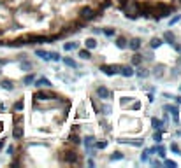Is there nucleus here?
Masks as SVG:
<instances>
[{"label": "nucleus", "mask_w": 181, "mask_h": 168, "mask_svg": "<svg viewBox=\"0 0 181 168\" xmlns=\"http://www.w3.org/2000/svg\"><path fill=\"white\" fill-rule=\"evenodd\" d=\"M125 14L128 19H136V18H139V14H141V4L139 2H136V0H128V4L125 6Z\"/></svg>", "instance_id": "f257e3e1"}, {"label": "nucleus", "mask_w": 181, "mask_h": 168, "mask_svg": "<svg viewBox=\"0 0 181 168\" xmlns=\"http://www.w3.org/2000/svg\"><path fill=\"white\" fill-rule=\"evenodd\" d=\"M62 161L69 163V165H76L79 161V154L74 151H65V152H62Z\"/></svg>", "instance_id": "f03ea898"}, {"label": "nucleus", "mask_w": 181, "mask_h": 168, "mask_svg": "<svg viewBox=\"0 0 181 168\" xmlns=\"http://www.w3.org/2000/svg\"><path fill=\"white\" fill-rule=\"evenodd\" d=\"M33 98L35 100H39V102H48V100H51V98H60L58 95H55V93L51 91H35V95H33Z\"/></svg>", "instance_id": "7ed1b4c3"}, {"label": "nucleus", "mask_w": 181, "mask_h": 168, "mask_svg": "<svg viewBox=\"0 0 181 168\" xmlns=\"http://www.w3.org/2000/svg\"><path fill=\"white\" fill-rule=\"evenodd\" d=\"M93 9H92V7H81V9H79V18H81L83 21H90V19H92V18H93Z\"/></svg>", "instance_id": "20e7f679"}, {"label": "nucleus", "mask_w": 181, "mask_h": 168, "mask_svg": "<svg viewBox=\"0 0 181 168\" xmlns=\"http://www.w3.org/2000/svg\"><path fill=\"white\" fill-rule=\"evenodd\" d=\"M100 70L106 76H114L120 72V65H100Z\"/></svg>", "instance_id": "39448f33"}, {"label": "nucleus", "mask_w": 181, "mask_h": 168, "mask_svg": "<svg viewBox=\"0 0 181 168\" xmlns=\"http://www.w3.org/2000/svg\"><path fill=\"white\" fill-rule=\"evenodd\" d=\"M153 4H149V2H144V4H141V14H143V16H146V18H149L151 16V14H153Z\"/></svg>", "instance_id": "423d86ee"}, {"label": "nucleus", "mask_w": 181, "mask_h": 168, "mask_svg": "<svg viewBox=\"0 0 181 168\" xmlns=\"http://www.w3.org/2000/svg\"><path fill=\"white\" fill-rule=\"evenodd\" d=\"M164 110L170 112L172 117H174V123H178V116H179V109L176 107V105H164Z\"/></svg>", "instance_id": "0eeeda50"}, {"label": "nucleus", "mask_w": 181, "mask_h": 168, "mask_svg": "<svg viewBox=\"0 0 181 168\" xmlns=\"http://www.w3.org/2000/svg\"><path fill=\"white\" fill-rule=\"evenodd\" d=\"M97 95H99V98H102V100L111 98V91L106 86H99V88H97Z\"/></svg>", "instance_id": "6e6552de"}, {"label": "nucleus", "mask_w": 181, "mask_h": 168, "mask_svg": "<svg viewBox=\"0 0 181 168\" xmlns=\"http://www.w3.org/2000/svg\"><path fill=\"white\" fill-rule=\"evenodd\" d=\"M23 135H25V130H23V126H14L12 128V137L16 138V140H19V138H23Z\"/></svg>", "instance_id": "1a4fd4ad"}, {"label": "nucleus", "mask_w": 181, "mask_h": 168, "mask_svg": "<svg viewBox=\"0 0 181 168\" xmlns=\"http://www.w3.org/2000/svg\"><path fill=\"white\" fill-rule=\"evenodd\" d=\"M120 74L123 77H132L134 76V68L130 65H125V67H120Z\"/></svg>", "instance_id": "9d476101"}, {"label": "nucleus", "mask_w": 181, "mask_h": 168, "mask_svg": "<svg viewBox=\"0 0 181 168\" xmlns=\"http://www.w3.org/2000/svg\"><path fill=\"white\" fill-rule=\"evenodd\" d=\"M35 86L37 88H50L51 86V82L48 81V79H46V77H39V79H35Z\"/></svg>", "instance_id": "9b49d317"}, {"label": "nucleus", "mask_w": 181, "mask_h": 168, "mask_svg": "<svg viewBox=\"0 0 181 168\" xmlns=\"http://www.w3.org/2000/svg\"><path fill=\"white\" fill-rule=\"evenodd\" d=\"M127 47H130L132 51H137V49L141 47V40H139V39H132L130 42H127Z\"/></svg>", "instance_id": "f8f14e48"}, {"label": "nucleus", "mask_w": 181, "mask_h": 168, "mask_svg": "<svg viewBox=\"0 0 181 168\" xmlns=\"http://www.w3.org/2000/svg\"><path fill=\"white\" fill-rule=\"evenodd\" d=\"M84 145H86L88 152H92V149H93V145H95V138L92 135H88L86 138H84Z\"/></svg>", "instance_id": "ddd939ff"}, {"label": "nucleus", "mask_w": 181, "mask_h": 168, "mask_svg": "<svg viewBox=\"0 0 181 168\" xmlns=\"http://www.w3.org/2000/svg\"><path fill=\"white\" fill-rule=\"evenodd\" d=\"M0 86L4 88V89H7V91H12V89H14V84H12V81H9V79H2V81H0Z\"/></svg>", "instance_id": "4468645a"}, {"label": "nucleus", "mask_w": 181, "mask_h": 168, "mask_svg": "<svg viewBox=\"0 0 181 168\" xmlns=\"http://www.w3.org/2000/svg\"><path fill=\"white\" fill-rule=\"evenodd\" d=\"M151 125H153L155 130H164V121L157 119V117H153V119H151Z\"/></svg>", "instance_id": "2eb2a0df"}, {"label": "nucleus", "mask_w": 181, "mask_h": 168, "mask_svg": "<svg viewBox=\"0 0 181 168\" xmlns=\"http://www.w3.org/2000/svg\"><path fill=\"white\" fill-rule=\"evenodd\" d=\"M69 142H71V144H74V145H79L81 138H79V135H77V133H71V135H69Z\"/></svg>", "instance_id": "dca6fc26"}, {"label": "nucleus", "mask_w": 181, "mask_h": 168, "mask_svg": "<svg viewBox=\"0 0 181 168\" xmlns=\"http://www.w3.org/2000/svg\"><path fill=\"white\" fill-rule=\"evenodd\" d=\"M160 46H162V39H158V37L151 39V42H149V47L151 49H157V47H160Z\"/></svg>", "instance_id": "f3484780"}, {"label": "nucleus", "mask_w": 181, "mask_h": 168, "mask_svg": "<svg viewBox=\"0 0 181 168\" xmlns=\"http://www.w3.org/2000/svg\"><path fill=\"white\" fill-rule=\"evenodd\" d=\"M35 54H37L39 58H42V60H50V53H48V51H44V49H37Z\"/></svg>", "instance_id": "a211bd4d"}, {"label": "nucleus", "mask_w": 181, "mask_h": 168, "mask_svg": "<svg viewBox=\"0 0 181 168\" xmlns=\"http://www.w3.org/2000/svg\"><path fill=\"white\" fill-rule=\"evenodd\" d=\"M86 49H95L97 47V40H95L93 37H90V39H86Z\"/></svg>", "instance_id": "6ab92c4d"}, {"label": "nucleus", "mask_w": 181, "mask_h": 168, "mask_svg": "<svg viewBox=\"0 0 181 168\" xmlns=\"http://www.w3.org/2000/svg\"><path fill=\"white\" fill-rule=\"evenodd\" d=\"M120 144H128V145L141 147V145H143V140H120Z\"/></svg>", "instance_id": "aec40b11"}, {"label": "nucleus", "mask_w": 181, "mask_h": 168, "mask_svg": "<svg viewBox=\"0 0 181 168\" xmlns=\"http://www.w3.org/2000/svg\"><path fill=\"white\" fill-rule=\"evenodd\" d=\"M164 39H165V40H167L169 44H172V46H174L176 39H174V35H172V32H165V33H164Z\"/></svg>", "instance_id": "412c9836"}, {"label": "nucleus", "mask_w": 181, "mask_h": 168, "mask_svg": "<svg viewBox=\"0 0 181 168\" xmlns=\"http://www.w3.org/2000/svg\"><path fill=\"white\" fill-rule=\"evenodd\" d=\"M116 46L120 49H125L127 47V40H125V37H118L116 39Z\"/></svg>", "instance_id": "4be33fe9"}, {"label": "nucleus", "mask_w": 181, "mask_h": 168, "mask_svg": "<svg viewBox=\"0 0 181 168\" xmlns=\"http://www.w3.org/2000/svg\"><path fill=\"white\" fill-rule=\"evenodd\" d=\"M143 61V58H141V54H137L136 51H134V56H132V65H139Z\"/></svg>", "instance_id": "5701e85b"}, {"label": "nucleus", "mask_w": 181, "mask_h": 168, "mask_svg": "<svg viewBox=\"0 0 181 168\" xmlns=\"http://www.w3.org/2000/svg\"><path fill=\"white\" fill-rule=\"evenodd\" d=\"M79 56H81L83 60H90L92 56H90V49H81L79 51Z\"/></svg>", "instance_id": "b1692460"}, {"label": "nucleus", "mask_w": 181, "mask_h": 168, "mask_svg": "<svg viewBox=\"0 0 181 168\" xmlns=\"http://www.w3.org/2000/svg\"><path fill=\"white\" fill-rule=\"evenodd\" d=\"M63 63H65L67 67H71V68H77V63L72 60V58H65V60H63Z\"/></svg>", "instance_id": "393cba45"}, {"label": "nucleus", "mask_w": 181, "mask_h": 168, "mask_svg": "<svg viewBox=\"0 0 181 168\" xmlns=\"http://www.w3.org/2000/svg\"><path fill=\"white\" fill-rule=\"evenodd\" d=\"M118 159H123V154H121L120 151H116L111 154V161H118Z\"/></svg>", "instance_id": "a878e982"}, {"label": "nucleus", "mask_w": 181, "mask_h": 168, "mask_svg": "<svg viewBox=\"0 0 181 168\" xmlns=\"http://www.w3.org/2000/svg\"><path fill=\"white\" fill-rule=\"evenodd\" d=\"M134 74H137L139 77H146V76H148V70H146V68H143V67H139L137 70L134 72Z\"/></svg>", "instance_id": "bb28decb"}, {"label": "nucleus", "mask_w": 181, "mask_h": 168, "mask_svg": "<svg viewBox=\"0 0 181 168\" xmlns=\"http://www.w3.org/2000/svg\"><path fill=\"white\" fill-rule=\"evenodd\" d=\"M77 47V42H69V44H63V49L65 51H72V49Z\"/></svg>", "instance_id": "cd10ccee"}, {"label": "nucleus", "mask_w": 181, "mask_h": 168, "mask_svg": "<svg viewBox=\"0 0 181 168\" xmlns=\"http://www.w3.org/2000/svg\"><path fill=\"white\" fill-rule=\"evenodd\" d=\"M35 81V76H32V74H28L25 79H23V84H32V82Z\"/></svg>", "instance_id": "c85d7f7f"}, {"label": "nucleus", "mask_w": 181, "mask_h": 168, "mask_svg": "<svg viewBox=\"0 0 181 168\" xmlns=\"http://www.w3.org/2000/svg\"><path fill=\"white\" fill-rule=\"evenodd\" d=\"M23 107H25V105H23V100H18V102L14 103V110H23Z\"/></svg>", "instance_id": "c756f323"}, {"label": "nucleus", "mask_w": 181, "mask_h": 168, "mask_svg": "<svg viewBox=\"0 0 181 168\" xmlns=\"http://www.w3.org/2000/svg\"><path fill=\"white\" fill-rule=\"evenodd\" d=\"M104 35L106 37H113L114 35V30L113 28H104Z\"/></svg>", "instance_id": "7c9ffc66"}, {"label": "nucleus", "mask_w": 181, "mask_h": 168, "mask_svg": "<svg viewBox=\"0 0 181 168\" xmlns=\"http://www.w3.org/2000/svg\"><path fill=\"white\" fill-rule=\"evenodd\" d=\"M95 145H97V149H106V147H107V142H106V140H100V142H97Z\"/></svg>", "instance_id": "2f4dec72"}, {"label": "nucleus", "mask_w": 181, "mask_h": 168, "mask_svg": "<svg viewBox=\"0 0 181 168\" xmlns=\"http://www.w3.org/2000/svg\"><path fill=\"white\" fill-rule=\"evenodd\" d=\"M164 165H165V166H169V168H176V163L172 161V159H165Z\"/></svg>", "instance_id": "473e14b6"}, {"label": "nucleus", "mask_w": 181, "mask_h": 168, "mask_svg": "<svg viewBox=\"0 0 181 168\" xmlns=\"http://www.w3.org/2000/svg\"><path fill=\"white\" fill-rule=\"evenodd\" d=\"M157 152H158V156L160 158H165V147H157Z\"/></svg>", "instance_id": "72a5a7b5"}, {"label": "nucleus", "mask_w": 181, "mask_h": 168, "mask_svg": "<svg viewBox=\"0 0 181 168\" xmlns=\"http://www.w3.org/2000/svg\"><path fill=\"white\" fill-rule=\"evenodd\" d=\"M50 60L58 61V60H60V54H58V53H50Z\"/></svg>", "instance_id": "f704fd0d"}, {"label": "nucleus", "mask_w": 181, "mask_h": 168, "mask_svg": "<svg viewBox=\"0 0 181 168\" xmlns=\"http://www.w3.org/2000/svg\"><path fill=\"white\" fill-rule=\"evenodd\" d=\"M100 112H102V114H111V107H109V105H106V107H100Z\"/></svg>", "instance_id": "c9c22d12"}, {"label": "nucleus", "mask_w": 181, "mask_h": 168, "mask_svg": "<svg viewBox=\"0 0 181 168\" xmlns=\"http://www.w3.org/2000/svg\"><path fill=\"white\" fill-rule=\"evenodd\" d=\"M30 61H21V68H25V70H30Z\"/></svg>", "instance_id": "e433bc0d"}, {"label": "nucleus", "mask_w": 181, "mask_h": 168, "mask_svg": "<svg viewBox=\"0 0 181 168\" xmlns=\"http://www.w3.org/2000/svg\"><path fill=\"white\" fill-rule=\"evenodd\" d=\"M127 4H128V0H118V6H120V9H125Z\"/></svg>", "instance_id": "4c0bfd02"}, {"label": "nucleus", "mask_w": 181, "mask_h": 168, "mask_svg": "<svg viewBox=\"0 0 181 168\" xmlns=\"http://www.w3.org/2000/svg\"><path fill=\"white\" fill-rule=\"evenodd\" d=\"M170 151L176 152V154H179V147H178V144H172V145H170Z\"/></svg>", "instance_id": "58836bf2"}, {"label": "nucleus", "mask_w": 181, "mask_h": 168, "mask_svg": "<svg viewBox=\"0 0 181 168\" xmlns=\"http://www.w3.org/2000/svg\"><path fill=\"white\" fill-rule=\"evenodd\" d=\"M179 19H181V16H179V14H178V16H174L172 19H170V25H176V23L179 21Z\"/></svg>", "instance_id": "ea45409f"}, {"label": "nucleus", "mask_w": 181, "mask_h": 168, "mask_svg": "<svg viewBox=\"0 0 181 168\" xmlns=\"http://www.w3.org/2000/svg\"><path fill=\"white\" fill-rule=\"evenodd\" d=\"M153 138H155V142H162V133H155Z\"/></svg>", "instance_id": "a19ab883"}, {"label": "nucleus", "mask_w": 181, "mask_h": 168, "mask_svg": "<svg viewBox=\"0 0 181 168\" xmlns=\"http://www.w3.org/2000/svg\"><path fill=\"white\" fill-rule=\"evenodd\" d=\"M132 109H134V110H139V109H141V103H139V102H136L134 105H132Z\"/></svg>", "instance_id": "79ce46f5"}, {"label": "nucleus", "mask_w": 181, "mask_h": 168, "mask_svg": "<svg viewBox=\"0 0 181 168\" xmlns=\"http://www.w3.org/2000/svg\"><path fill=\"white\" fill-rule=\"evenodd\" d=\"M12 152H14V147L9 145V147H7V154H12Z\"/></svg>", "instance_id": "37998d69"}, {"label": "nucleus", "mask_w": 181, "mask_h": 168, "mask_svg": "<svg viewBox=\"0 0 181 168\" xmlns=\"http://www.w3.org/2000/svg\"><path fill=\"white\" fill-rule=\"evenodd\" d=\"M130 100H132L130 96H125V98H123V100H121V103H128V102H130Z\"/></svg>", "instance_id": "c03bdc74"}, {"label": "nucleus", "mask_w": 181, "mask_h": 168, "mask_svg": "<svg viewBox=\"0 0 181 168\" xmlns=\"http://www.w3.org/2000/svg\"><path fill=\"white\" fill-rule=\"evenodd\" d=\"M6 63H7V60H6V58H0V67H4Z\"/></svg>", "instance_id": "a18cd8bd"}]
</instances>
